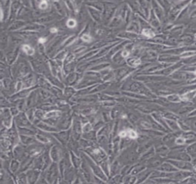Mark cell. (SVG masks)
I'll return each mask as SVG.
<instances>
[{"label": "cell", "mask_w": 196, "mask_h": 184, "mask_svg": "<svg viewBox=\"0 0 196 184\" xmlns=\"http://www.w3.org/2000/svg\"><path fill=\"white\" fill-rule=\"evenodd\" d=\"M24 51L29 55H32L34 53V50L28 45L23 46Z\"/></svg>", "instance_id": "1"}, {"label": "cell", "mask_w": 196, "mask_h": 184, "mask_svg": "<svg viewBox=\"0 0 196 184\" xmlns=\"http://www.w3.org/2000/svg\"><path fill=\"white\" fill-rule=\"evenodd\" d=\"M142 34L143 35H144L145 36H147L148 37H152L155 36V34H154V32L152 31H151L150 29H143Z\"/></svg>", "instance_id": "2"}, {"label": "cell", "mask_w": 196, "mask_h": 184, "mask_svg": "<svg viewBox=\"0 0 196 184\" xmlns=\"http://www.w3.org/2000/svg\"><path fill=\"white\" fill-rule=\"evenodd\" d=\"M127 132V134H128V135L130 138L135 139L137 137L136 133L135 131H134L133 130H128Z\"/></svg>", "instance_id": "3"}, {"label": "cell", "mask_w": 196, "mask_h": 184, "mask_svg": "<svg viewBox=\"0 0 196 184\" xmlns=\"http://www.w3.org/2000/svg\"><path fill=\"white\" fill-rule=\"evenodd\" d=\"M67 26L69 27L72 28H74L75 26L76 22H75V20H74L73 19H70V20H68V22L67 23Z\"/></svg>", "instance_id": "4"}, {"label": "cell", "mask_w": 196, "mask_h": 184, "mask_svg": "<svg viewBox=\"0 0 196 184\" xmlns=\"http://www.w3.org/2000/svg\"><path fill=\"white\" fill-rule=\"evenodd\" d=\"M140 63V60H139V59H131V60H130V64H131V65H132L134 66H138Z\"/></svg>", "instance_id": "5"}, {"label": "cell", "mask_w": 196, "mask_h": 184, "mask_svg": "<svg viewBox=\"0 0 196 184\" xmlns=\"http://www.w3.org/2000/svg\"><path fill=\"white\" fill-rule=\"evenodd\" d=\"M82 40H83V41L85 42H89L91 41L92 40V38L90 37V36L88 35V34H83L82 37Z\"/></svg>", "instance_id": "6"}, {"label": "cell", "mask_w": 196, "mask_h": 184, "mask_svg": "<svg viewBox=\"0 0 196 184\" xmlns=\"http://www.w3.org/2000/svg\"><path fill=\"white\" fill-rule=\"evenodd\" d=\"M39 7H40V9H46L47 7V2L46 1H42V2L40 4Z\"/></svg>", "instance_id": "7"}, {"label": "cell", "mask_w": 196, "mask_h": 184, "mask_svg": "<svg viewBox=\"0 0 196 184\" xmlns=\"http://www.w3.org/2000/svg\"><path fill=\"white\" fill-rule=\"evenodd\" d=\"M195 54V52H190V51H188V52H185L182 55V57H189L190 55H192V54Z\"/></svg>", "instance_id": "8"}, {"label": "cell", "mask_w": 196, "mask_h": 184, "mask_svg": "<svg viewBox=\"0 0 196 184\" xmlns=\"http://www.w3.org/2000/svg\"><path fill=\"white\" fill-rule=\"evenodd\" d=\"M185 140L184 139L179 138H178V139H177L176 142H177V143H178V144H183L185 142Z\"/></svg>", "instance_id": "9"}, {"label": "cell", "mask_w": 196, "mask_h": 184, "mask_svg": "<svg viewBox=\"0 0 196 184\" xmlns=\"http://www.w3.org/2000/svg\"><path fill=\"white\" fill-rule=\"evenodd\" d=\"M46 41V39H45V38L42 37V38H40L39 39V42L40 43H44Z\"/></svg>", "instance_id": "10"}, {"label": "cell", "mask_w": 196, "mask_h": 184, "mask_svg": "<svg viewBox=\"0 0 196 184\" xmlns=\"http://www.w3.org/2000/svg\"><path fill=\"white\" fill-rule=\"evenodd\" d=\"M127 132L126 131H122L121 132H120V136L121 137H124L127 135Z\"/></svg>", "instance_id": "11"}, {"label": "cell", "mask_w": 196, "mask_h": 184, "mask_svg": "<svg viewBox=\"0 0 196 184\" xmlns=\"http://www.w3.org/2000/svg\"><path fill=\"white\" fill-rule=\"evenodd\" d=\"M123 56L124 57H128V55H129V52H128L127 51H124L123 52Z\"/></svg>", "instance_id": "12"}, {"label": "cell", "mask_w": 196, "mask_h": 184, "mask_svg": "<svg viewBox=\"0 0 196 184\" xmlns=\"http://www.w3.org/2000/svg\"><path fill=\"white\" fill-rule=\"evenodd\" d=\"M50 31H51V32L52 33H55V32H57L58 31V30H57L56 28H51Z\"/></svg>", "instance_id": "13"}, {"label": "cell", "mask_w": 196, "mask_h": 184, "mask_svg": "<svg viewBox=\"0 0 196 184\" xmlns=\"http://www.w3.org/2000/svg\"><path fill=\"white\" fill-rule=\"evenodd\" d=\"M195 36H196V35H195Z\"/></svg>", "instance_id": "14"}, {"label": "cell", "mask_w": 196, "mask_h": 184, "mask_svg": "<svg viewBox=\"0 0 196 184\" xmlns=\"http://www.w3.org/2000/svg\"></svg>", "instance_id": "15"}]
</instances>
